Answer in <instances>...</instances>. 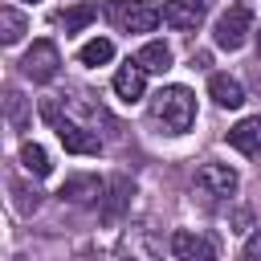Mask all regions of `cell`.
<instances>
[{
    "label": "cell",
    "instance_id": "6da1fadb",
    "mask_svg": "<svg viewBox=\"0 0 261 261\" xmlns=\"http://www.w3.org/2000/svg\"><path fill=\"white\" fill-rule=\"evenodd\" d=\"M151 118L167 130V135H184L196 122V94L188 86H163L151 98Z\"/></svg>",
    "mask_w": 261,
    "mask_h": 261
},
{
    "label": "cell",
    "instance_id": "7a4b0ae2",
    "mask_svg": "<svg viewBox=\"0 0 261 261\" xmlns=\"http://www.w3.org/2000/svg\"><path fill=\"white\" fill-rule=\"evenodd\" d=\"M41 118L57 130V139H61L65 151H73V155H98V151H102V139H98L94 130H86L82 122H73L69 114H61V102H57V98H45V102H41Z\"/></svg>",
    "mask_w": 261,
    "mask_h": 261
},
{
    "label": "cell",
    "instance_id": "3957f363",
    "mask_svg": "<svg viewBox=\"0 0 261 261\" xmlns=\"http://www.w3.org/2000/svg\"><path fill=\"white\" fill-rule=\"evenodd\" d=\"M106 16L122 29V33H151L163 20V8H155L151 0H110Z\"/></svg>",
    "mask_w": 261,
    "mask_h": 261
},
{
    "label": "cell",
    "instance_id": "277c9868",
    "mask_svg": "<svg viewBox=\"0 0 261 261\" xmlns=\"http://www.w3.org/2000/svg\"><path fill=\"white\" fill-rule=\"evenodd\" d=\"M249 33H253V8L249 4H228V12L216 20V33L212 37H216L220 49L232 53V49H241L249 41Z\"/></svg>",
    "mask_w": 261,
    "mask_h": 261
},
{
    "label": "cell",
    "instance_id": "5b68a950",
    "mask_svg": "<svg viewBox=\"0 0 261 261\" xmlns=\"http://www.w3.org/2000/svg\"><path fill=\"white\" fill-rule=\"evenodd\" d=\"M20 69H24V77H33V82H53L57 69H61L57 45H53V41H33V49L20 57Z\"/></svg>",
    "mask_w": 261,
    "mask_h": 261
},
{
    "label": "cell",
    "instance_id": "8992f818",
    "mask_svg": "<svg viewBox=\"0 0 261 261\" xmlns=\"http://www.w3.org/2000/svg\"><path fill=\"white\" fill-rule=\"evenodd\" d=\"M114 261H163V245H159L155 232L130 228V232H122V241L114 249Z\"/></svg>",
    "mask_w": 261,
    "mask_h": 261
},
{
    "label": "cell",
    "instance_id": "52a82bcc",
    "mask_svg": "<svg viewBox=\"0 0 261 261\" xmlns=\"http://www.w3.org/2000/svg\"><path fill=\"white\" fill-rule=\"evenodd\" d=\"M196 188H200L204 196H212V200H224V196H232V192L241 188V175H237L228 163H204V167L196 171Z\"/></svg>",
    "mask_w": 261,
    "mask_h": 261
},
{
    "label": "cell",
    "instance_id": "ba28073f",
    "mask_svg": "<svg viewBox=\"0 0 261 261\" xmlns=\"http://www.w3.org/2000/svg\"><path fill=\"white\" fill-rule=\"evenodd\" d=\"M130 196H135L130 179H126V175H114V179L106 184V196H102V220H106V224H118L122 212L130 208Z\"/></svg>",
    "mask_w": 261,
    "mask_h": 261
},
{
    "label": "cell",
    "instance_id": "9c48e42d",
    "mask_svg": "<svg viewBox=\"0 0 261 261\" xmlns=\"http://www.w3.org/2000/svg\"><path fill=\"white\" fill-rule=\"evenodd\" d=\"M163 20L179 33H192L204 20V4L200 0H163Z\"/></svg>",
    "mask_w": 261,
    "mask_h": 261
},
{
    "label": "cell",
    "instance_id": "30bf717a",
    "mask_svg": "<svg viewBox=\"0 0 261 261\" xmlns=\"http://www.w3.org/2000/svg\"><path fill=\"white\" fill-rule=\"evenodd\" d=\"M171 253H175L179 261H216L212 241L200 237V232H188V228H179V232L171 237Z\"/></svg>",
    "mask_w": 261,
    "mask_h": 261
},
{
    "label": "cell",
    "instance_id": "8fae6325",
    "mask_svg": "<svg viewBox=\"0 0 261 261\" xmlns=\"http://www.w3.org/2000/svg\"><path fill=\"white\" fill-rule=\"evenodd\" d=\"M61 200H69V204H94V200H102L106 196V184L98 179V175H69L65 184H61V192H57Z\"/></svg>",
    "mask_w": 261,
    "mask_h": 261
},
{
    "label": "cell",
    "instance_id": "7c38bea8",
    "mask_svg": "<svg viewBox=\"0 0 261 261\" xmlns=\"http://www.w3.org/2000/svg\"><path fill=\"white\" fill-rule=\"evenodd\" d=\"M143 90H147V69H143L139 61L118 65V73H114V94H118L122 102H139Z\"/></svg>",
    "mask_w": 261,
    "mask_h": 261
},
{
    "label": "cell",
    "instance_id": "4fadbf2b",
    "mask_svg": "<svg viewBox=\"0 0 261 261\" xmlns=\"http://www.w3.org/2000/svg\"><path fill=\"white\" fill-rule=\"evenodd\" d=\"M228 147H237L241 155H261V114L241 118V122L228 130Z\"/></svg>",
    "mask_w": 261,
    "mask_h": 261
},
{
    "label": "cell",
    "instance_id": "5bb4252c",
    "mask_svg": "<svg viewBox=\"0 0 261 261\" xmlns=\"http://www.w3.org/2000/svg\"><path fill=\"white\" fill-rule=\"evenodd\" d=\"M208 94H212V102L224 106V110H237V106L245 102V86H241L237 77H228V73H212V77H208Z\"/></svg>",
    "mask_w": 261,
    "mask_h": 261
},
{
    "label": "cell",
    "instance_id": "9a60e30c",
    "mask_svg": "<svg viewBox=\"0 0 261 261\" xmlns=\"http://www.w3.org/2000/svg\"><path fill=\"white\" fill-rule=\"evenodd\" d=\"M135 61H139L147 73H163V69H171V49H167L163 41H147Z\"/></svg>",
    "mask_w": 261,
    "mask_h": 261
},
{
    "label": "cell",
    "instance_id": "2e32d148",
    "mask_svg": "<svg viewBox=\"0 0 261 261\" xmlns=\"http://www.w3.org/2000/svg\"><path fill=\"white\" fill-rule=\"evenodd\" d=\"M20 167L29 171V175H49L53 171V163H49V151L41 147V143H20Z\"/></svg>",
    "mask_w": 261,
    "mask_h": 261
},
{
    "label": "cell",
    "instance_id": "e0dca14e",
    "mask_svg": "<svg viewBox=\"0 0 261 261\" xmlns=\"http://www.w3.org/2000/svg\"><path fill=\"white\" fill-rule=\"evenodd\" d=\"M24 33H29L24 12H16L12 4H4V8H0V37H4V45H16Z\"/></svg>",
    "mask_w": 261,
    "mask_h": 261
},
{
    "label": "cell",
    "instance_id": "ac0fdd59",
    "mask_svg": "<svg viewBox=\"0 0 261 261\" xmlns=\"http://www.w3.org/2000/svg\"><path fill=\"white\" fill-rule=\"evenodd\" d=\"M4 114H8V126L12 130H24L29 126V102H24V94L16 86L4 90Z\"/></svg>",
    "mask_w": 261,
    "mask_h": 261
},
{
    "label": "cell",
    "instance_id": "d6986e66",
    "mask_svg": "<svg viewBox=\"0 0 261 261\" xmlns=\"http://www.w3.org/2000/svg\"><path fill=\"white\" fill-rule=\"evenodd\" d=\"M8 192H12V208H16L20 216H33V212L41 208V192H37L33 184H20V179H8Z\"/></svg>",
    "mask_w": 261,
    "mask_h": 261
},
{
    "label": "cell",
    "instance_id": "ffe728a7",
    "mask_svg": "<svg viewBox=\"0 0 261 261\" xmlns=\"http://www.w3.org/2000/svg\"><path fill=\"white\" fill-rule=\"evenodd\" d=\"M114 57V45L106 41V37H94V41H86L82 49H77V61L82 65H106Z\"/></svg>",
    "mask_w": 261,
    "mask_h": 261
},
{
    "label": "cell",
    "instance_id": "44dd1931",
    "mask_svg": "<svg viewBox=\"0 0 261 261\" xmlns=\"http://www.w3.org/2000/svg\"><path fill=\"white\" fill-rule=\"evenodd\" d=\"M94 16H98V4H73V8L61 12V29H65V33H82Z\"/></svg>",
    "mask_w": 261,
    "mask_h": 261
},
{
    "label": "cell",
    "instance_id": "7402d4cb",
    "mask_svg": "<svg viewBox=\"0 0 261 261\" xmlns=\"http://www.w3.org/2000/svg\"><path fill=\"white\" fill-rule=\"evenodd\" d=\"M237 261H261V228L245 241V249H241V257H237Z\"/></svg>",
    "mask_w": 261,
    "mask_h": 261
},
{
    "label": "cell",
    "instance_id": "603a6c76",
    "mask_svg": "<svg viewBox=\"0 0 261 261\" xmlns=\"http://www.w3.org/2000/svg\"><path fill=\"white\" fill-rule=\"evenodd\" d=\"M257 57H261V33H257Z\"/></svg>",
    "mask_w": 261,
    "mask_h": 261
},
{
    "label": "cell",
    "instance_id": "cb8c5ba5",
    "mask_svg": "<svg viewBox=\"0 0 261 261\" xmlns=\"http://www.w3.org/2000/svg\"><path fill=\"white\" fill-rule=\"evenodd\" d=\"M33 4H37V0H33Z\"/></svg>",
    "mask_w": 261,
    "mask_h": 261
}]
</instances>
